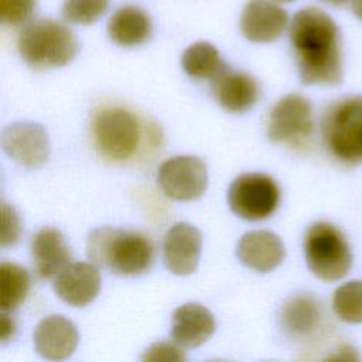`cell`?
I'll return each mask as SVG.
<instances>
[{"instance_id":"6da1fadb","label":"cell","mask_w":362,"mask_h":362,"mask_svg":"<svg viewBox=\"0 0 362 362\" xmlns=\"http://www.w3.org/2000/svg\"><path fill=\"white\" fill-rule=\"evenodd\" d=\"M300 79L305 85H337L342 79L339 31L332 17L318 7L298 10L288 27Z\"/></svg>"},{"instance_id":"7a4b0ae2","label":"cell","mask_w":362,"mask_h":362,"mask_svg":"<svg viewBox=\"0 0 362 362\" xmlns=\"http://www.w3.org/2000/svg\"><path fill=\"white\" fill-rule=\"evenodd\" d=\"M86 255L98 267L117 276H140L154 260V246L141 232L103 226L90 232Z\"/></svg>"},{"instance_id":"3957f363","label":"cell","mask_w":362,"mask_h":362,"mask_svg":"<svg viewBox=\"0 0 362 362\" xmlns=\"http://www.w3.org/2000/svg\"><path fill=\"white\" fill-rule=\"evenodd\" d=\"M17 48L27 65L34 69H48L69 64L78 54L79 45L66 25L51 18H38L20 31Z\"/></svg>"},{"instance_id":"277c9868","label":"cell","mask_w":362,"mask_h":362,"mask_svg":"<svg viewBox=\"0 0 362 362\" xmlns=\"http://www.w3.org/2000/svg\"><path fill=\"white\" fill-rule=\"evenodd\" d=\"M321 136L328 153L338 161H362V95L334 102L322 116Z\"/></svg>"},{"instance_id":"5b68a950","label":"cell","mask_w":362,"mask_h":362,"mask_svg":"<svg viewBox=\"0 0 362 362\" xmlns=\"http://www.w3.org/2000/svg\"><path fill=\"white\" fill-rule=\"evenodd\" d=\"M304 256L310 272L324 281L342 279L352 264L345 235L332 223L314 222L304 235Z\"/></svg>"},{"instance_id":"8992f818","label":"cell","mask_w":362,"mask_h":362,"mask_svg":"<svg viewBox=\"0 0 362 362\" xmlns=\"http://www.w3.org/2000/svg\"><path fill=\"white\" fill-rule=\"evenodd\" d=\"M141 124L137 116L120 106L99 109L92 119L96 150L110 161H127L140 148Z\"/></svg>"},{"instance_id":"52a82bcc","label":"cell","mask_w":362,"mask_h":362,"mask_svg":"<svg viewBox=\"0 0 362 362\" xmlns=\"http://www.w3.org/2000/svg\"><path fill=\"white\" fill-rule=\"evenodd\" d=\"M230 211L246 221H263L272 216L280 204L279 184L263 173L238 175L228 189Z\"/></svg>"},{"instance_id":"ba28073f","label":"cell","mask_w":362,"mask_h":362,"mask_svg":"<svg viewBox=\"0 0 362 362\" xmlns=\"http://www.w3.org/2000/svg\"><path fill=\"white\" fill-rule=\"evenodd\" d=\"M313 132V105L305 96L288 93L272 107L267 122V137L272 141L301 147L310 140Z\"/></svg>"},{"instance_id":"9c48e42d","label":"cell","mask_w":362,"mask_h":362,"mask_svg":"<svg viewBox=\"0 0 362 362\" xmlns=\"http://www.w3.org/2000/svg\"><path fill=\"white\" fill-rule=\"evenodd\" d=\"M157 182L163 194L171 199H197L208 185L206 165L195 156L171 157L160 165Z\"/></svg>"},{"instance_id":"30bf717a","label":"cell","mask_w":362,"mask_h":362,"mask_svg":"<svg viewBox=\"0 0 362 362\" xmlns=\"http://www.w3.org/2000/svg\"><path fill=\"white\" fill-rule=\"evenodd\" d=\"M1 146L8 157L24 167L42 165L49 156V141L41 124L17 122L1 133Z\"/></svg>"},{"instance_id":"8fae6325","label":"cell","mask_w":362,"mask_h":362,"mask_svg":"<svg viewBox=\"0 0 362 362\" xmlns=\"http://www.w3.org/2000/svg\"><path fill=\"white\" fill-rule=\"evenodd\" d=\"M202 249L201 232L187 222L174 223L163 239V260L177 276H188L198 267Z\"/></svg>"},{"instance_id":"7c38bea8","label":"cell","mask_w":362,"mask_h":362,"mask_svg":"<svg viewBox=\"0 0 362 362\" xmlns=\"http://www.w3.org/2000/svg\"><path fill=\"white\" fill-rule=\"evenodd\" d=\"M100 272L92 262H72L55 279L54 291L72 307L90 304L100 291Z\"/></svg>"},{"instance_id":"4fadbf2b","label":"cell","mask_w":362,"mask_h":362,"mask_svg":"<svg viewBox=\"0 0 362 362\" xmlns=\"http://www.w3.org/2000/svg\"><path fill=\"white\" fill-rule=\"evenodd\" d=\"M37 354L47 361H64L69 358L79 342L76 325L64 315H48L42 318L33 334Z\"/></svg>"},{"instance_id":"5bb4252c","label":"cell","mask_w":362,"mask_h":362,"mask_svg":"<svg viewBox=\"0 0 362 362\" xmlns=\"http://www.w3.org/2000/svg\"><path fill=\"white\" fill-rule=\"evenodd\" d=\"M288 24L284 8L269 0H249L240 14V31L252 42L276 41Z\"/></svg>"},{"instance_id":"9a60e30c","label":"cell","mask_w":362,"mask_h":362,"mask_svg":"<svg viewBox=\"0 0 362 362\" xmlns=\"http://www.w3.org/2000/svg\"><path fill=\"white\" fill-rule=\"evenodd\" d=\"M211 81L215 99L228 112H246L259 100V85L249 74L223 65Z\"/></svg>"},{"instance_id":"2e32d148","label":"cell","mask_w":362,"mask_h":362,"mask_svg":"<svg viewBox=\"0 0 362 362\" xmlns=\"http://www.w3.org/2000/svg\"><path fill=\"white\" fill-rule=\"evenodd\" d=\"M31 259L40 279L57 277L72 262V252L62 235L54 226L41 228L31 239Z\"/></svg>"},{"instance_id":"e0dca14e","label":"cell","mask_w":362,"mask_h":362,"mask_svg":"<svg viewBox=\"0 0 362 362\" xmlns=\"http://www.w3.org/2000/svg\"><path fill=\"white\" fill-rule=\"evenodd\" d=\"M238 259L249 269L259 273L274 270L284 259L283 240L270 230L246 232L236 246Z\"/></svg>"},{"instance_id":"ac0fdd59","label":"cell","mask_w":362,"mask_h":362,"mask_svg":"<svg viewBox=\"0 0 362 362\" xmlns=\"http://www.w3.org/2000/svg\"><path fill=\"white\" fill-rule=\"evenodd\" d=\"M215 328L214 314L199 303H185L173 313L171 337L184 348L201 346L212 337Z\"/></svg>"},{"instance_id":"d6986e66","label":"cell","mask_w":362,"mask_h":362,"mask_svg":"<svg viewBox=\"0 0 362 362\" xmlns=\"http://www.w3.org/2000/svg\"><path fill=\"white\" fill-rule=\"evenodd\" d=\"M153 31L148 14L136 6L117 8L107 21L109 38L122 47H136L146 42Z\"/></svg>"},{"instance_id":"ffe728a7","label":"cell","mask_w":362,"mask_h":362,"mask_svg":"<svg viewBox=\"0 0 362 362\" xmlns=\"http://www.w3.org/2000/svg\"><path fill=\"white\" fill-rule=\"evenodd\" d=\"M280 325L283 331L294 338L313 332L321 318L318 301L310 294H296L286 300L280 310Z\"/></svg>"},{"instance_id":"44dd1931","label":"cell","mask_w":362,"mask_h":362,"mask_svg":"<svg viewBox=\"0 0 362 362\" xmlns=\"http://www.w3.org/2000/svg\"><path fill=\"white\" fill-rule=\"evenodd\" d=\"M28 272L14 263L1 262L0 264V308L1 313L16 310L27 297L30 291Z\"/></svg>"},{"instance_id":"7402d4cb","label":"cell","mask_w":362,"mask_h":362,"mask_svg":"<svg viewBox=\"0 0 362 362\" xmlns=\"http://www.w3.org/2000/svg\"><path fill=\"white\" fill-rule=\"evenodd\" d=\"M181 64L187 75L195 79H212L225 65L219 51L205 41L189 45L182 54Z\"/></svg>"},{"instance_id":"603a6c76","label":"cell","mask_w":362,"mask_h":362,"mask_svg":"<svg viewBox=\"0 0 362 362\" xmlns=\"http://www.w3.org/2000/svg\"><path fill=\"white\" fill-rule=\"evenodd\" d=\"M332 310L345 322H362V281L352 280L341 284L334 291Z\"/></svg>"},{"instance_id":"cb8c5ba5","label":"cell","mask_w":362,"mask_h":362,"mask_svg":"<svg viewBox=\"0 0 362 362\" xmlns=\"http://www.w3.org/2000/svg\"><path fill=\"white\" fill-rule=\"evenodd\" d=\"M110 0H65L62 17L65 21L88 25L98 21L109 7Z\"/></svg>"},{"instance_id":"d4e9b609","label":"cell","mask_w":362,"mask_h":362,"mask_svg":"<svg viewBox=\"0 0 362 362\" xmlns=\"http://www.w3.org/2000/svg\"><path fill=\"white\" fill-rule=\"evenodd\" d=\"M37 0H0V18L3 24L20 25L30 20Z\"/></svg>"},{"instance_id":"484cf974","label":"cell","mask_w":362,"mask_h":362,"mask_svg":"<svg viewBox=\"0 0 362 362\" xmlns=\"http://www.w3.org/2000/svg\"><path fill=\"white\" fill-rule=\"evenodd\" d=\"M140 362H187L184 352L175 344L157 341L144 349Z\"/></svg>"},{"instance_id":"4316f807","label":"cell","mask_w":362,"mask_h":362,"mask_svg":"<svg viewBox=\"0 0 362 362\" xmlns=\"http://www.w3.org/2000/svg\"><path fill=\"white\" fill-rule=\"evenodd\" d=\"M21 235V219L16 208L7 202H1V246H13Z\"/></svg>"},{"instance_id":"83f0119b","label":"cell","mask_w":362,"mask_h":362,"mask_svg":"<svg viewBox=\"0 0 362 362\" xmlns=\"http://www.w3.org/2000/svg\"><path fill=\"white\" fill-rule=\"evenodd\" d=\"M322 362H362L358 349L349 344L339 345Z\"/></svg>"},{"instance_id":"f1b7e54d","label":"cell","mask_w":362,"mask_h":362,"mask_svg":"<svg viewBox=\"0 0 362 362\" xmlns=\"http://www.w3.org/2000/svg\"><path fill=\"white\" fill-rule=\"evenodd\" d=\"M16 332V324L11 317H8L6 313H1V320H0V338L1 342H7L14 337Z\"/></svg>"},{"instance_id":"f546056e","label":"cell","mask_w":362,"mask_h":362,"mask_svg":"<svg viewBox=\"0 0 362 362\" xmlns=\"http://www.w3.org/2000/svg\"><path fill=\"white\" fill-rule=\"evenodd\" d=\"M349 4L354 16L362 21V0H351Z\"/></svg>"},{"instance_id":"4dcf8cb0","label":"cell","mask_w":362,"mask_h":362,"mask_svg":"<svg viewBox=\"0 0 362 362\" xmlns=\"http://www.w3.org/2000/svg\"><path fill=\"white\" fill-rule=\"evenodd\" d=\"M324 3H327V4H329V6H335V7H341V6H344V4H346L348 1H351V0H322Z\"/></svg>"},{"instance_id":"1f68e13d","label":"cell","mask_w":362,"mask_h":362,"mask_svg":"<svg viewBox=\"0 0 362 362\" xmlns=\"http://www.w3.org/2000/svg\"><path fill=\"white\" fill-rule=\"evenodd\" d=\"M273 1H277V3H290V1H294V0H273Z\"/></svg>"},{"instance_id":"d6a6232c","label":"cell","mask_w":362,"mask_h":362,"mask_svg":"<svg viewBox=\"0 0 362 362\" xmlns=\"http://www.w3.org/2000/svg\"><path fill=\"white\" fill-rule=\"evenodd\" d=\"M209 362H225V361H209Z\"/></svg>"}]
</instances>
